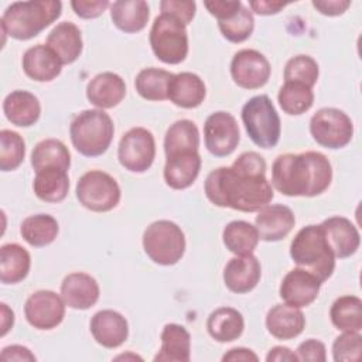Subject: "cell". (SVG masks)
<instances>
[{
	"instance_id": "4",
	"label": "cell",
	"mask_w": 362,
	"mask_h": 362,
	"mask_svg": "<svg viewBox=\"0 0 362 362\" xmlns=\"http://www.w3.org/2000/svg\"><path fill=\"white\" fill-rule=\"evenodd\" d=\"M293 262L314 274L321 283L328 280L335 269V256L325 239L321 225L301 228L290 245Z\"/></svg>"
},
{
	"instance_id": "45",
	"label": "cell",
	"mask_w": 362,
	"mask_h": 362,
	"mask_svg": "<svg viewBox=\"0 0 362 362\" xmlns=\"http://www.w3.org/2000/svg\"><path fill=\"white\" fill-rule=\"evenodd\" d=\"M71 7L81 18H96L110 7L107 0H72Z\"/></svg>"
},
{
	"instance_id": "35",
	"label": "cell",
	"mask_w": 362,
	"mask_h": 362,
	"mask_svg": "<svg viewBox=\"0 0 362 362\" xmlns=\"http://www.w3.org/2000/svg\"><path fill=\"white\" fill-rule=\"evenodd\" d=\"M331 322L339 331L361 332L362 329V300L356 296L338 297L329 310Z\"/></svg>"
},
{
	"instance_id": "50",
	"label": "cell",
	"mask_w": 362,
	"mask_h": 362,
	"mask_svg": "<svg viewBox=\"0 0 362 362\" xmlns=\"http://www.w3.org/2000/svg\"><path fill=\"white\" fill-rule=\"evenodd\" d=\"M287 3L283 1H272V0H257V1H249V7L260 16H272L279 13L281 8H284Z\"/></svg>"
},
{
	"instance_id": "1",
	"label": "cell",
	"mask_w": 362,
	"mask_h": 362,
	"mask_svg": "<svg viewBox=\"0 0 362 362\" xmlns=\"http://www.w3.org/2000/svg\"><path fill=\"white\" fill-rule=\"evenodd\" d=\"M204 191L214 205L242 212L260 211L274 197L266 178V161L256 151L242 153L230 167L211 171Z\"/></svg>"
},
{
	"instance_id": "3",
	"label": "cell",
	"mask_w": 362,
	"mask_h": 362,
	"mask_svg": "<svg viewBox=\"0 0 362 362\" xmlns=\"http://www.w3.org/2000/svg\"><path fill=\"white\" fill-rule=\"evenodd\" d=\"M62 3L58 0L14 1L1 16L3 34L14 40L27 41L59 18Z\"/></svg>"
},
{
	"instance_id": "48",
	"label": "cell",
	"mask_w": 362,
	"mask_h": 362,
	"mask_svg": "<svg viewBox=\"0 0 362 362\" xmlns=\"http://www.w3.org/2000/svg\"><path fill=\"white\" fill-rule=\"evenodd\" d=\"M313 6L324 16H341L351 6L349 0H313Z\"/></svg>"
},
{
	"instance_id": "42",
	"label": "cell",
	"mask_w": 362,
	"mask_h": 362,
	"mask_svg": "<svg viewBox=\"0 0 362 362\" xmlns=\"http://www.w3.org/2000/svg\"><path fill=\"white\" fill-rule=\"evenodd\" d=\"M318 64L310 55H296L284 66V82H298L313 88L318 81Z\"/></svg>"
},
{
	"instance_id": "39",
	"label": "cell",
	"mask_w": 362,
	"mask_h": 362,
	"mask_svg": "<svg viewBox=\"0 0 362 362\" xmlns=\"http://www.w3.org/2000/svg\"><path fill=\"white\" fill-rule=\"evenodd\" d=\"M277 100L280 107L287 115H303L311 109L314 103L313 88L298 82H284L280 88Z\"/></svg>"
},
{
	"instance_id": "34",
	"label": "cell",
	"mask_w": 362,
	"mask_h": 362,
	"mask_svg": "<svg viewBox=\"0 0 362 362\" xmlns=\"http://www.w3.org/2000/svg\"><path fill=\"white\" fill-rule=\"evenodd\" d=\"M31 165L34 171L48 167H57L68 171L71 165V154L66 146L57 139H45L35 144L31 153Z\"/></svg>"
},
{
	"instance_id": "2",
	"label": "cell",
	"mask_w": 362,
	"mask_h": 362,
	"mask_svg": "<svg viewBox=\"0 0 362 362\" xmlns=\"http://www.w3.org/2000/svg\"><path fill=\"white\" fill-rule=\"evenodd\" d=\"M331 181V163L320 151L280 154L272 165V184L287 197L320 195Z\"/></svg>"
},
{
	"instance_id": "53",
	"label": "cell",
	"mask_w": 362,
	"mask_h": 362,
	"mask_svg": "<svg viewBox=\"0 0 362 362\" xmlns=\"http://www.w3.org/2000/svg\"><path fill=\"white\" fill-rule=\"evenodd\" d=\"M1 332L0 335L4 337L10 328H13V324H14V313L7 307L6 303H1Z\"/></svg>"
},
{
	"instance_id": "24",
	"label": "cell",
	"mask_w": 362,
	"mask_h": 362,
	"mask_svg": "<svg viewBox=\"0 0 362 362\" xmlns=\"http://www.w3.org/2000/svg\"><path fill=\"white\" fill-rule=\"evenodd\" d=\"M305 327V317L300 308L288 304H276L267 311L266 328L277 339H293L298 337Z\"/></svg>"
},
{
	"instance_id": "14",
	"label": "cell",
	"mask_w": 362,
	"mask_h": 362,
	"mask_svg": "<svg viewBox=\"0 0 362 362\" xmlns=\"http://www.w3.org/2000/svg\"><path fill=\"white\" fill-rule=\"evenodd\" d=\"M270 64L267 58L256 49L238 51L230 62L233 82L243 89H259L270 78Z\"/></svg>"
},
{
	"instance_id": "36",
	"label": "cell",
	"mask_w": 362,
	"mask_h": 362,
	"mask_svg": "<svg viewBox=\"0 0 362 362\" xmlns=\"http://www.w3.org/2000/svg\"><path fill=\"white\" fill-rule=\"evenodd\" d=\"M58 230L59 228L57 219L47 214L27 216L20 226L23 239L34 247H42L52 243L58 235Z\"/></svg>"
},
{
	"instance_id": "9",
	"label": "cell",
	"mask_w": 362,
	"mask_h": 362,
	"mask_svg": "<svg viewBox=\"0 0 362 362\" xmlns=\"http://www.w3.org/2000/svg\"><path fill=\"white\" fill-rule=\"evenodd\" d=\"M76 198L82 206L93 212H107L120 201V187L116 180L105 171L90 170L76 182Z\"/></svg>"
},
{
	"instance_id": "52",
	"label": "cell",
	"mask_w": 362,
	"mask_h": 362,
	"mask_svg": "<svg viewBox=\"0 0 362 362\" xmlns=\"http://www.w3.org/2000/svg\"><path fill=\"white\" fill-rule=\"evenodd\" d=\"M267 362H294L297 355L287 346H273L266 355Z\"/></svg>"
},
{
	"instance_id": "32",
	"label": "cell",
	"mask_w": 362,
	"mask_h": 362,
	"mask_svg": "<svg viewBox=\"0 0 362 362\" xmlns=\"http://www.w3.org/2000/svg\"><path fill=\"white\" fill-rule=\"evenodd\" d=\"M206 329L218 342L235 341L245 329L243 315L232 307H219L209 314Z\"/></svg>"
},
{
	"instance_id": "11",
	"label": "cell",
	"mask_w": 362,
	"mask_h": 362,
	"mask_svg": "<svg viewBox=\"0 0 362 362\" xmlns=\"http://www.w3.org/2000/svg\"><path fill=\"white\" fill-rule=\"evenodd\" d=\"M156 157V140L150 130L133 127L127 130L117 147L119 163L132 173L147 171Z\"/></svg>"
},
{
	"instance_id": "37",
	"label": "cell",
	"mask_w": 362,
	"mask_h": 362,
	"mask_svg": "<svg viewBox=\"0 0 362 362\" xmlns=\"http://www.w3.org/2000/svg\"><path fill=\"white\" fill-rule=\"evenodd\" d=\"M174 74L165 69L146 68L137 74L134 86L137 93L146 100H165L168 99V86Z\"/></svg>"
},
{
	"instance_id": "27",
	"label": "cell",
	"mask_w": 362,
	"mask_h": 362,
	"mask_svg": "<svg viewBox=\"0 0 362 362\" xmlns=\"http://www.w3.org/2000/svg\"><path fill=\"white\" fill-rule=\"evenodd\" d=\"M206 95L204 81L192 72L175 74L168 86V99L178 107H198Z\"/></svg>"
},
{
	"instance_id": "20",
	"label": "cell",
	"mask_w": 362,
	"mask_h": 362,
	"mask_svg": "<svg viewBox=\"0 0 362 362\" xmlns=\"http://www.w3.org/2000/svg\"><path fill=\"white\" fill-rule=\"evenodd\" d=\"M99 284L88 273L75 272L61 283V297L65 304L74 310H88L93 307L99 300Z\"/></svg>"
},
{
	"instance_id": "23",
	"label": "cell",
	"mask_w": 362,
	"mask_h": 362,
	"mask_svg": "<svg viewBox=\"0 0 362 362\" xmlns=\"http://www.w3.org/2000/svg\"><path fill=\"white\" fill-rule=\"evenodd\" d=\"M61 69L62 62L48 45L37 44L23 55V71L33 81L49 82L61 74Z\"/></svg>"
},
{
	"instance_id": "5",
	"label": "cell",
	"mask_w": 362,
	"mask_h": 362,
	"mask_svg": "<svg viewBox=\"0 0 362 362\" xmlns=\"http://www.w3.org/2000/svg\"><path fill=\"white\" fill-rule=\"evenodd\" d=\"M115 126L102 109H88L78 113L69 126L72 146L85 157L102 156L110 146Z\"/></svg>"
},
{
	"instance_id": "41",
	"label": "cell",
	"mask_w": 362,
	"mask_h": 362,
	"mask_svg": "<svg viewBox=\"0 0 362 362\" xmlns=\"http://www.w3.org/2000/svg\"><path fill=\"white\" fill-rule=\"evenodd\" d=\"M218 27L228 41L238 44L246 41L252 35L255 18L252 11L242 4V7L232 17L218 21Z\"/></svg>"
},
{
	"instance_id": "19",
	"label": "cell",
	"mask_w": 362,
	"mask_h": 362,
	"mask_svg": "<svg viewBox=\"0 0 362 362\" xmlns=\"http://www.w3.org/2000/svg\"><path fill=\"white\" fill-rule=\"evenodd\" d=\"M321 228L335 257L345 259L358 250L361 245V236L355 225L348 218H327L321 223Z\"/></svg>"
},
{
	"instance_id": "22",
	"label": "cell",
	"mask_w": 362,
	"mask_h": 362,
	"mask_svg": "<svg viewBox=\"0 0 362 362\" xmlns=\"http://www.w3.org/2000/svg\"><path fill=\"white\" fill-rule=\"evenodd\" d=\"M126 95V83L115 72L95 75L86 86L88 100L98 109H112L117 106Z\"/></svg>"
},
{
	"instance_id": "46",
	"label": "cell",
	"mask_w": 362,
	"mask_h": 362,
	"mask_svg": "<svg viewBox=\"0 0 362 362\" xmlns=\"http://www.w3.org/2000/svg\"><path fill=\"white\" fill-rule=\"evenodd\" d=\"M298 361H313V362H324L327 361V349L321 341L317 339H305L297 346L296 351Z\"/></svg>"
},
{
	"instance_id": "6",
	"label": "cell",
	"mask_w": 362,
	"mask_h": 362,
	"mask_svg": "<svg viewBox=\"0 0 362 362\" xmlns=\"http://www.w3.org/2000/svg\"><path fill=\"white\" fill-rule=\"evenodd\" d=\"M242 122L256 146L262 148L277 146L281 134V122L267 95H256L243 105Z\"/></svg>"
},
{
	"instance_id": "51",
	"label": "cell",
	"mask_w": 362,
	"mask_h": 362,
	"mask_svg": "<svg viewBox=\"0 0 362 362\" xmlns=\"http://www.w3.org/2000/svg\"><path fill=\"white\" fill-rule=\"evenodd\" d=\"M222 361L223 362H236V361H243V362H249V361H253V362H257L259 361V356L249 348H232L229 349L223 356H222Z\"/></svg>"
},
{
	"instance_id": "29",
	"label": "cell",
	"mask_w": 362,
	"mask_h": 362,
	"mask_svg": "<svg viewBox=\"0 0 362 362\" xmlns=\"http://www.w3.org/2000/svg\"><path fill=\"white\" fill-rule=\"evenodd\" d=\"M150 7L144 0H119L110 4V18L123 33L141 31L148 21Z\"/></svg>"
},
{
	"instance_id": "16",
	"label": "cell",
	"mask_w": 362,
	"mask_h": 362,
	"mask_svg": "<svg viewBox=\"0 0 362 362\" xmlns=\"http://www.w3.org/2000/svg\"><path fill=\"white\" fill-rule=\"evenodd\" d=\"M164 181L173 189H185L194 184L201 170V156L197 150H184L165 156Z\"/></svg>"
},
{
	"instance_id": "12",
	"label": "cell",
	"mask_w": 362,
	"mask_h": 362,
	"mask_svg": "<svg viewBox=\"0 0 362 362\" xmlns=\"http://www.w3.org/2000/svg\"><path fill=\"white\" fill-rule=\"evenodd\" d=\"M204 139L205 147L215 157L232 154L240 140L236 119L222 110L209 115L204 124Z\"/></svg>"
},
{
	"instance_id": "18",
	"label": "cell",
	"mask_w": 362,
	"mask_h": 362,
	"mask_svg": "<svg viewBox=\"0 0 362 362\" xmlns=\"http://www.w3.org/2000/svg\"><path fill=\"white\" fill-rule=\"evenodd\" d=\"M255 223L262 240L277 242L291 232L296 223V216L286 205H266L256 215Z\"/></svg>"
},
{
	"instance_id": "21",
	"label": "cell",
	"mask_w": 362,
	"mask_h": 362,
	"mask_svg": "<svg viewBox=\"0 0 362 362\" xmlns=\"http://www.w3.org/2000/svg\"><path fill=\"white\" fill-rule=\"evenodd\" d=\"M90 334L93 339L109 349L120 346L129 337L126 318L115 310H100L90 320Z\"/></svg>"
},
{
	"instance_id": "13",
	"label": "cell",
	"mask_w": 362,
	"mask_h": 362,
	"mask_svg": "<svg viewBox=\"0 0 362 362\" xmlns=\"http://www.w3.org/2000/svg\"><path fill=\"white\" fill-rule=\"evenodd\" d=\"M65 301L52 290L33 293L24 305V315L28 324L37 329H52L65 317Z\"/></svg>"
},
{
	"instance_id": "8",
	"label": "cell",
	"mask_w": 362,
	"mask_h": 362,
	"mask_svg": "<svg viewBox=\"0 0 362 362\" xmlns=\"http://www.w3.org/2000/svg\"><path fill=\"white\" fill-rule=\"evenodd\" d=\"M143 249L154 263L173 266L181 260L185 252L184 232L171 221H156L143 233Z\"/></svg>"
},
{
	"instance_id": "49",
	"label": "cell",
	"mask_w": 362,
	"mask_h": 362,
	"mask_svg": "<svg viewBox=\"0 0 362 362\" xmlns=\"http://www.w3.org/2000/svg\"><path fill=\"white\" fill-rule=\"evenodd\" d=\"M0 358L1 361H30V362L35 361L34 354L23 345H8L3 348Z\"/></svg>"
},
{
	"instance_id": "17",
	"label": "cell",
	"mask_w": 362,
	"mask_h": 362,
	"mask_svg": "<svg viewBox=\"0 0 362 362\" xmlns=\"http://www.w3.org/2000/svg\"><path fill=\"white\" fill-rule=\"evenodd\" d=\"M262 276L260 262L253 253L232 257L223 269L225 286L236 294L252 291Z\"/></svg>"
},
{
	"instance_id": "31",
	"label": "cell",
	"mask_w": 362,
	"mask_h": 362,
	"mask_svg": "<svg viewBox=\"0 0 362 362\" xmlns=\"http://www.w3.org/2000/svg\"><path fill=\"white\" fill-rule=\"evenodd\" d=\"M30 253L18 243H6L0 247V280L3 284H16L30 272Z\"/></svg>"
},
{
	"instance_id": "40",
	"label": "cell",
	"mask_w": 362,
	"mask_h": 362,
	"mask_svg": "<svg viewBox=\"0 0 362 362\" xmlns=\"http://www.w3.org/2000/svg\"><path fill=\"white\" fill-rule=\"evenodd\" d=\"M25 156L24 139L13 130L0 132V170L13 171L20 167Z\"/></svg>"
},
{
	"instance_id": "28",
	"label": "cell",
	"mask_w": 362,
	"mask_h": 362,
	"mask_svg": "<svg viewBox=\"0 0 362 362\" xmlns=\"http://www.w3.org/2000/svg\"><path fill=\"white\" fill-rule=\"evenodd\" d=\"M161 348L154 361L188 362L191 358V335L180 324H165L161 331Z\"/></svg>"
},
{
	"instance_id": "25",
	"label": "cell",
	"mask_w": 362,
	"mask_h": 362,
	"mask_svg": "<svg viewBox=\"0 0 362 362\" xmlns=\"http://www.w3.org/2000/svg\"><path fill=\"white\" fill-rule=\"evenodd\" d=\"M47 45L57 54L62 65L75 62L82 54L81 30L71 21L57 24L47 37Z\"/></svg>"
},
{
	"instance_id": "44",
	"label": "cell",
	"mask_w": 362,
	"mask_h": 362,
	"mask_svg": "<svg viewBox=\"0 0 362 362\" xmlns=\"http://www.w3.org/2000/svg\"><path fill=\"white\" fill-rule=\"evenodd\" d=\"M160 8H161V13L170 14V16L178 18L180 21H182L185 25H188L195 16L197 4H195V1L163 0V1H160Z\"/></svg>"
},
{
	"instance_id": "26",
	"label": "cell",
	"mask_w": 362,
	"mask_h": 362,
	"mask_svg": "<svg viewBox=\"0 0 362 362\" xmlns=\"http://www.w3.org/2000/svg\"><path fill=\"white\" fill-rule=\"evenodd\" d=\"M3 112L11 124L30 127L35 124L41 115L38 98L27 90H13L3 100Z\"/></svg>"
},
{
	"instance_id": "47",
	"label": "cell",
	"mask_w": 362,
	"mask_h": 362,
	"mask_svg": "<svg viewBox=\"0 0 362 362\" xmlns=\"http://www.w3.org/2000/svg\"><path fill=\"white\" fill-rule=\"evenodd\" d=\"M205 8L209 11L211 16L216 17L218 21L226 20L232 17L240 7V1H225V0H211V1H204Z\"/></svg>"
},
{
	"instance_id": "33",
	"label": "cell",
	"mask_w": 362,
	"mask_h": 362,
	"mask_svg": "<svg viewBox=\"0 0 362 362\" xmlns=\"http://www.w3.org/2000/svg\"><path fill=\"white\" fill-rule=\"evenodd\" d=\"M259 233L256 226L246 221H232L222 232V240L226 249L236 256L250 255L259 243Z\"/></svg>"
},
{
	"instance_id": "7",
	"label": "cell",
	"mask_w": 362,
	"mask_h": 362,
	"mask_svg": "<svg viewBox=\"0 0 362 362\" xmlns=\"http://www.w3.org/2000/svg\"><path fill=\"white\" fill-rule=\"evenodd\" d=\"M148 40L154 55L164 64L177 65L187 58V25L170 14L161 13L154 18Z\"/></svg>"
},
{
	"instance_id": "10",
	"label": "cell",
	"mask_w": 362,
	"mask_h": 362,
	"mask_svg": "<svg viewBox=\"0 0 362 362\" xmlns=\"http://www.w3.org/2000/svg\"><path fill=\"white\" fill-rule=\"evenodd\" d=\"M313 139L327 148H342L354 136V124L346 113L335 107L317 110L310 120Z\"/></svg>"
},
{
	"instance_id": "43",
	"label": "cell",
	"mask_w": 362,
	"mask_h": 362,
	"mask_svg": "<svg viewBox=\"0 0 362 362\" xmlns=\"http://www.w3.org/2000/svg\"><path fill=\"white\" fill-rule=\"evenodd\" d=\"M362 352V337L359 332L344 331L332 344V358L335 362L359 361Z\"/></svg>"
},
{
	"instance_id": "15",
	"label": "cell",
	"mask_w": 362,
	"mask_h": 362,
	"mask_svg": "<svg viewBox=\"0 0 362 362\" xmlns=\"http://www.w3.org/2000/svg\"><path fill=\"white\" fill-rule=\"evenodd\" d=\"M321 284L322 283L314 274L297 267L283 277L279 293L286 304L303 308L317 300Z\"/></svg>"
},
{
	"instance_id": "30",
	"label": "cell",
	"mask_w": 362,
	"mask_h": 362,
	"mask_svg": "<svg viewBox=\"0 0 362 362\" xmlns=\"http://www.w3.org/2000/svg\"><path fill=\"white\" fill-rule=\"evenodd\" d=\"M33 189L37 198L44 202L57 204L64 201L69 189L68 171L57 167H48L35 171Z\"/></svg>"
},
{
	"instance_id": "38",
	"label": "cell",
	"mask_w": 362,
	"mask_h": 362,
	"mask_svg": "<svg viewBox=\"0 0 362 362\" xmlns=\"http://www.w3.org/2000/svg\"><path fill=\"white\" fill-rule=\"evenodd\" d=\"M199 147V132L192 120L181 119L174 122L165 132L164 137V151L165 156L184 151L197 150Z\"/></svg>"
}]
</instances>
